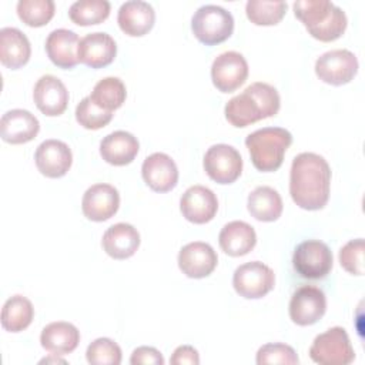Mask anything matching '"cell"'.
<instances>
[{"label": "cell", "instance_id": "obj_1", "mask_svg": "<svg viewBox=\"0 0 365 365\" xmlns=\"http://www.w3.org/2000/svg\"><path fill=\"white\" fill-rule=\"evenodd\" d=\"M331 168L327 160L315 153H301L291 164L289 194L302 210L317 211L329 198Z\"/></svg>", "mask_w": 365, "mask_h": 365}, {"label": "cell", "instance_id": "obj_2", "mask_svg": "<svg viewBox=\"0 0 365 365\" xmlns=\"http://www.w3.org/2000/svg\"><path fill=\"white\" fill-rule=\"evenodd\" d=\"M281 106L277 88L268 83L257 81L242 93L232 97L224 108L227 121L234 127H247L259 120L274 117Z\"/></svg>", "mask_w": 365, "mask_h": 365}, {"label": "cell", "instance_id": "obj_3", "mask_svg": "<svg viewBox=\"0 0 365 365\" xmlns=\"http://www.w3.org/2000/svg\"><path fill=\"white\" fill-rule=\"evenodd\" d=\"M295 17L305 26L308 33L319 41L339 38L348 24L345 11L328 0H297Z\"/></svg>", "mask_w": 365, "mask_h": 365}, {"label": "cell", "instance_id": "obj_4", "mask_svg": "<svg viewBox=\"0 0 365 365\" xmlns=\"http://www.w3.org/2000/svg\"><path fill=\"white\" fill-rule=\"evenodd\" d=\"M292 143V135L282 127H264L248 134L245 145L251 161L258 171H277L284 161V155Z\"/></svg>", "mask_w": 365, "mask_h": 365}, {"label": "cell", "instance_id": "obj_5", "mask_svg": "<svg viewBox=\"0 0 365 365\" xmlns=\"http://www.w3.org/2000/svg\"><path fill=\"white\" fill-rule=\"evenodd\" d=\"M191 30L195 38L205 46L220 44L231 37L234 31V17L221 6L205 4L194 13Z\"/></svg>", "mask_w": 365, "mask_h": 365}, {"label": "cell", "instance_id": "obj_6", "mask_svg": "<svg viewBox=\"0 0 365 365\" xmlns=\"http://www.w3.org/2000/svg\"><path fill=\"white\" fill-rule=\"evenodd\" d=\"M309 358L319 365H348L355 359V352L346 331L334 327L315 336Z\"/></svg>", "mask_w": 365, "mask_h": 365}, {"label": "cell", "instance_id": "obj_7", "mask_svg": "<svg viewBox=\"0 0 365 365\" xmlns=\"http://www.w3.org/2000/svg\"><path fill=\"white\" fill-rule=\"evenodd\" d=\"M334 257L329 247L319 240H307L297 245L292 255L294 269L307 279H321L332 269Z\"/></svg>", "mask_w": 365, "mask_h": 365}, {"label": "cell", "instance_id": "obj_8", "mask_svg": "<svg viewBox=\"0 0 365 365\" xmlns=\"http://www.w3.org/2000/svg\"><path fill=\"white\" fill-rule=\"evenodd\" d=\"M274 271L259 261H250L240 265L232 275L235 292L247 299L265 297L274 288Z\"/></svg>", "mask_w": 365, "mask_h": 365}, {"label": "cell", "instance_id": "obj_9", "mask_svg": "<svg viewBox=\"0 0 365 365\" xmlns=\"http://www.w3.org/2000/svg\"><path fill=\"white\" fill-rule=\"evenodd\" d=\"M358 73V58L346 48L329 50L315 61V74L331 86H342L354 80Z\"/></svg>", "mask_w": 365, "mask_h": 365}, {"label": "cell", "instance_id": "obj_10", "mask_svg": "<svg viewBox=\"0 0 365 365\" xmlns=\"http://www.w3.org/2000/svg\"><path fill=\"white\" fill-rule=\"evenodd\" d=\"M207 175L218 184L234 182L242 171V158L237 148L228 144L211 145L204 155Z\"/></svg>", "mask_w": 365, "mask_h": 365}, {"label": "cell", "instance_id": "obj_11", "mask_svg": "<svg viewBox=\"0 0 365 365\" xmlns=\"http://www.w3.org/2000/svg\"><path fill=\"white\" fill-rule=\"evenodd\" d=\"M248 63L238 51H224L217 56L211 66L212 84L221 93H232L245 83Z\"/></svg>", "mask_w": 365, "mask_h": 365}, {"label": "cell", "instance_id": "obj_12", "mask_svg": "<svg viewBox=\"0 0 365 365\" xmlns=\"http://www.w3.org/2000/svg\"><path fill=\"white\" fill-rule=\"evenodd\" d=\"M327 311V298L322 289L314 285L299 287L289 301V318L299 327L318 322Z\"/></svg>", "mask_w": 365, "mask_h": 365}, {"label": "cell", "instance_id": "obj_13", "mask_svg": "<svg viewBox=\"0 0 365 365\" xmlns=\"http://www.w3.org/2000/svg\"><path fill=\"white\" fill-rule=\"evenodd\" d=\"M120 207V194L110 184H94L88 187L81 200L83 214L96 222L110 220Z\"/></svg>", "mask_w": 365, "mask_h": 365}, {"label": "cell", "instance_id": "obj_14", "mask_svg": "<svg viewBox=\"0 0 365 365\" xmlns=\"http://www.w3.org/2000/svg\"><path fill=\"white\" fill-rule=\"evenodd\" d=\"M182 217L192 224L211 221L218 211V200L212 190L204 185H192L185 190L180 200Z\"/></svg>", "mask_w": 365, "mask_h": 365}, {"label": "cell", "instance_id": "obj_15", "mask_svg": "<svg viewBox=\"0 0 365 365\" xmlns=\"http://www.w3.org/2000/svg\"><path fill=\"white\" fill-rule=\"evenodd\" d=\"M218 257L214 248L202 241L185 244L178 252V267L188 278H205L217 267Z\"/></svg>", "mask_w": 365, "mask_h": 365}, {"label": "cell", "instance_id": "obj_16", "mask_svg": "<svg viewBox=\"0 0 365 365\" xmlns=\"http://www.w3.org/2000/svg\"><path fill=\"white\" fill-rule=\"evenodd\" d=\"M37 170L48 178H60L67 174L73 163L70 147L60 140L43 141L34 154Z\"/></svg>", "mask_w": 365, "mask_h": 365}, {"label": "cell", "instance_id": "obj_17", "mask_svg": "<svg viewBox=\"0 0 365 365\" xmlns=\"http://www.w3.org/2000/svg\"><path fill=\"white\" fill-rule=\"evenodd\" d=\"M33 100L36 107L48 117L60 115L66 111L68 104V91L64 83L56 76H41L33 90Z\"/></svg>", "mask_w": 365, "mask_h": 365}, {"label": "cell", "instance_id": "obj_18", "mask_svg": "<svg viewBox=\"0 0 365 365\" xmlns=\"http://www.w3.org/2000/svg\"><path fill=\"white\" fill-rule=\"evenodd\" d=\"M144 182L155 192L171 191L178 182V168L174 160L164 153L148 155L141 165Z\"/></svg>", "mask_w": 365, "mask_h": 365}, {"label": "cell", "instance_id": "obj_19", "mask_svg": "<svg viewBox=\"0 0 365 365\" xmlns=\"http://www.w3.org/2000/svg\"><path fill=\"white\" fill-rule=\"evenodd\" d=\"M117 54L114 38L104 31H94L86 34L78 44V61L91 67L101 68L113 63Z\"/></svg>", "mask_w": 365, "mask_h": 365}, {"label": "cell", "instance_id": "obj_20", "mask_svg": "<svg viewBox=\"0 0 365 365\" xmlns=\"http://www.w3.org/2000/svg\"><path fill=\"white\" fill-rule=\"evenodd\" d=\"M40 123L34 114L23 108H13L3 114L0 120L1 140L9 144H24L36 138Z\"/></svg>", "mask_w": 365, "mask_h": 365}, {"label": "cell", "instance_id": "obj_21", "mask_svg": "<svg viewBox=\"0 0 365 365\" xmlns=\"http://www.w3.org/2000/svg\"><path fill=\"white\" fill-rule=\"evenodd\" d=\"M155 21V11L151 4L143 0H130L120 6L117 23L123 33L131 37L147 34Z\"/></svg>", "mask_w": 365, "mask_h": 365}, {"label": "cell", "instance_id": "obj_22", "mask_svg": "<svg viewBox=\"0 0 365 365\" xmlns=\"http://www.w3.org/2000/svg\"><path fill=\"white\" fill-rule=\"evenodd\" d=\"M140 234L137 228L127 222H117L106 230L101 245L107 255L114 259H127L135 254L140 247Z\"/></svg>", "mask_w": 365, "mask_h": 365}, {"label": "cell", "instance_id": "obj_23", "mask_svg": "<svg viewBox=\"0 0 365 365\" xmlns=\"http://www.w3.org/2000/svg\"><path fill=\"white\" fill-rule=\"evenodd\" d=\"M140 150L137 137L128 131H114L106 135L100 143V155L111 165H127L133 163Z\"/></svg>", "mask_w": 365, "mask_h": 365}, {"label": "cell", "instance_id": "obj_24", "mask_svg": "<svg viewBox=\"0 0 365 365\" xmlns=\"http://www.w3.org/2000/svg\"><path fill=\"white\" fill-rule=\"evenodd\" d=\"M80 38L77 33L67 29L53 30L46 40V51L51 63L60 68H73L78 63Z\"/></svg>", "mask_w": 365, "mask_h": 365}, {"label": "cell", "instance_id": "obj_25", "mask_svg": "<svg viewBox=\"0 0 365 365\" xmlns=\"http://www.w3.org/2000/svg\"><path fill=\"white\" fill-rule=\"evenodd\" d=\"M30 56V41L21 30L16 27H3L0 30V61L4 67L17 70L27 64Z\"/></svg>", "mask_w": 365, "mask_h": 365}, {"label": "cell", "instance_id": "obj_26", "mask_svg": "<svg viewBox=\"0 0 365 365\" xmlns=\"http://www.w3.org/2000/svg\"><path fill=\"white\" fill-rule=\"evenodd\" d=\"M218 242L227 255L242 257L255 247L257 234L248 222L235 220L221 228Z\"/></svg>", "mask_w": 365, "mask_h": 365}, {"label": "cell", "instance_id": "obj_27", "mask_svg": "<svg viewBox=\"0 0 365 365\" xmlns=\"http://www.w3.org/2000/svg\"><path fill=\"white\" fill-rule=\"evenodd\" d=\"M40 342L51 355H67L77 348L80 342V331L66 321L50 322L43 328Z\"/></svg>", "mask_w": 365, "mask_h": 365}, {"label": "cell", "instance_id": "obj_28", "mask_svg": "<svg viewBox=\"0 0 365 365\" xmlns=\"http://www.w3.org/2000/svg\"><path fill=\"white\" fill-rule=\"evenodd\" d=\"M282 198L277 190L268 185L257 187L250 192L247 208L250 214L262 222H271L282 214Z\"/></svg>", "mask_w": 365, "mask_h": 365}, {"label": "cell", "instance_id": "obj_29", "mask_svg": "<svg viewBox=\"0 0 365 365\" xmlns=\"http://www.w3.org/2000/svg\"><path fill=\"white\" fill-rule=\"evenodd\" d=\"M33 317L31 301L23 295H13L1 308V327L9 332H20L31 324Z\"/></svg>", "mask_w": 365, "mask_h": 365}, {"label": "cell", "instance_id": "obj_30", "mask_svg": "<svg viewBox=\"0 0 365 365\" xmlns=\"http://www.w3.org/2000/svg\"><path fill=\"white\" fill-rule=\"evenodd\" d=\"M127 97L124 83L118 77L101 78L93 88L90 98L103 110L114 111L123 106Z\"/></svg>", "mask_w": 365, "mask_h": 365}, {"label": "cell", "instance_id": "obj_31", "mask_svg": "<svg viewBox=\"0 0 365 365\" xmlns=\"http://www.w3.org/2000/svg\"><path fill=\"white\" fill-rule=\"evenodd\" d=\"M107 0H77L68 9L70 20L77 26H93L104 21L110 14Z\"/></svg>", "mask_w": 365, "mask_h": 365}, {"label": "cell", "instance_id": "obj_32", "mask_svg": "<svg viewBox=\"0 0 365 365\" xmlns=\"http://www.w3.org/2000/svg\"><path fill=\"white\" fill-rule=\"evenodd\" d=\"M287 11V3L282 0H248L245 13L251 23L257 26H275Z\"/></svg>", "mask_w": 365, "mask_h": 365}, {"label": "cell", "instance_id": "obj_33", "mask_svg": "<svg viewBox=\"0 0 365 365\" xmlns=\"http://www.w3.org/2000/svg\"><path fill=\"white\" fill-rule=\"evenodd\" d=\"M19 19L30 27L46 26L54 16L53 0H19L17 6Z\"/></svg>", "mask_w": 365, "mask_h": 365}, {"label": "cell", "instance_id": "obj_34", "mask_svg": "<svg viewBox=\"0 0 365 365\" xmlns=\"http://www.w3.org/2000/svg\"><path fill=\"white\" fill-rule=\"evenodd\" d=\"M121 356V348L110 338L94 339L86 351L87 362L91 365H118Z\"/></svg>", "mask_w": 365, "mask_h": 365}, {"label": "cell", "instance_id": "obj_35", "mask_svg": "<svg viewBox=\"0 0 365 365\" xmlns=\"http://www.w3.org/2000/svg\"><path fill=\"white\" fill-rule=\"evenodd\" d=\"M113 118V113L94 104L90 96L84 97L76 107L77 123L87 130H98L106 127Z\"/></svg>", "mask_w": 365, "mask_h": 365}, {"label": "cell", "instance_id": "obj_36", "mask_svg": "<svg viewBox=\"0 0 365 365\" xmlns=\"http://www.w3.org/2000/svg\"><path fill=\"white\" fill-rule=\"evenodd\" d=\"M255 361L258 365H268V364L295 365L299 362L294 348L281 342H271V344L262 345L257 352Z\"/></svg>", "mask_w": 365, "mask_h": 365}, {"label": "cell", "instance_id": "obj_37", "mask_svg": "<svg viewBox=\"0 0 365 365\" xmlns=\"http://www.w3.org/2000/svg\"><path fill=\"white\" fill-rule=\"evenodd\" d=\"M364 238L348 241L339 251L341 267L352 275H364Z\"/></svg>", "mask_w": 365, "mask_h": 365}, {"label": "cell", "instance_id": "obj_38", "mask_svg": "<svg viewBox=\"0 0 365 365\" xmlns=\"http://www.w3.org/2000/svg\"><path fill=\"white\" fill-rule=\"evenodd\" d=\"M130 364H151V365H164V358L161 352L153 346H138L133 351Z\"/></svg>", "mask_w": 365, "mask_h": 365}, {"label": "cell", "instance_id": "obj_39", "mask_svg": "<svg viewBox=\"0 0 365 365\" xmlns=\"http://www.w3.org/2000/svg\"><path fill=\"white\" fill-rule=\"evenodd\" d=\"M170 362L174 365H182V364H190V365H198L200 364V355L198 351L191 346V345H181L175 348L173 352Z\"/></svg>", "mask_w": 365, "mask_h": 365}]
</instances>
